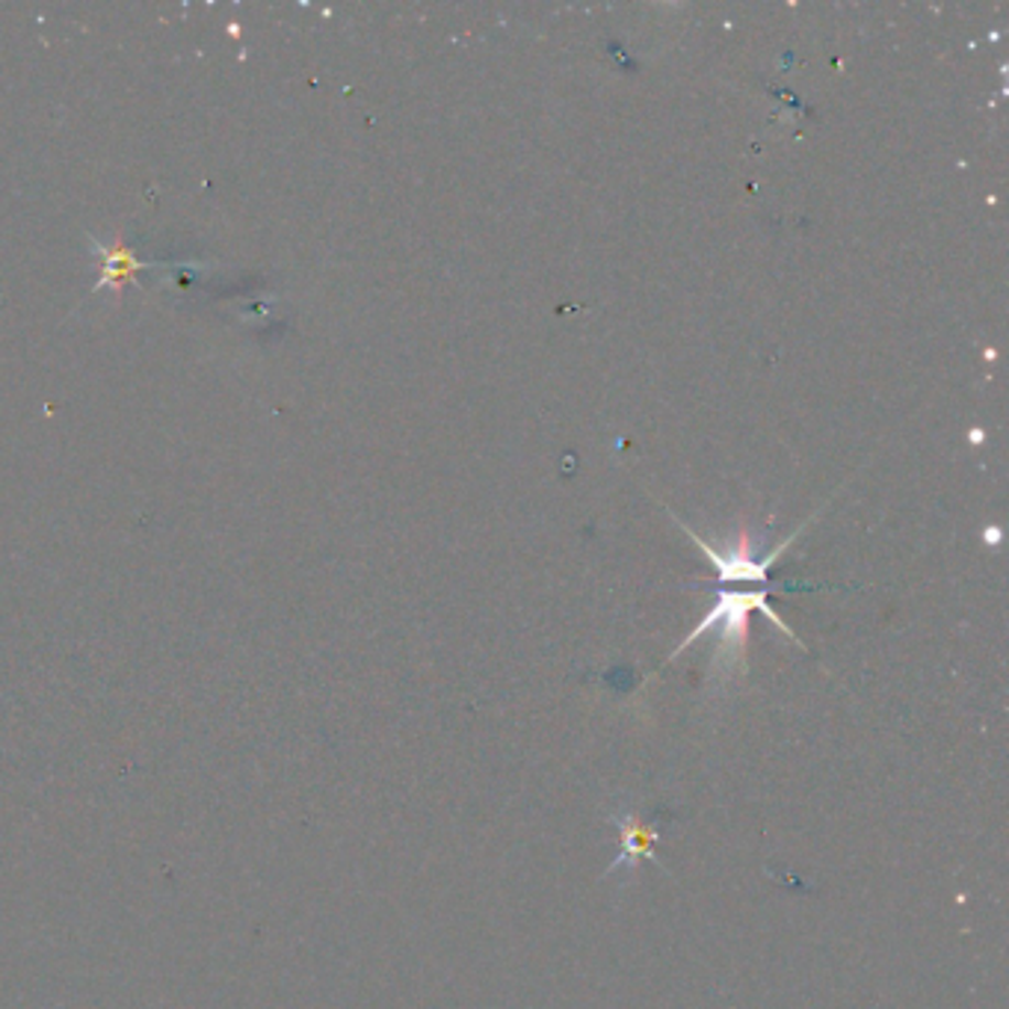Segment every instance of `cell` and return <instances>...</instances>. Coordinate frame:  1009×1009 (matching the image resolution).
Masks as SVG:
<instances>
[{
    "instance_id": "obj_1",
    "label": "cell",
    "mask_w": 1009,
    "mask_h": 1009,
    "mask_svg": "<svg viewBox=\"0 0 1009 1009\" xmlns=\"http://www.w3.org/2000/svg\"><path fill=\"white\" fill-rule=\"evenodd\" d=\"M749 610H761V614L770 619V622L784 633V637H791L796 640V633L782 622V616L775 614L773 607L767 604V593L764 589H758V593H719L717 607L710 610L702 622L696 625V631L690 633L687 640L681 642L679 649L672 651L670 661H675L681 651L690 649L693 642L702 637V633L714 631L719 628V642H717V654H714V663H717L719 672L731 670V663H744V649H746V616Z\"/></svg>"
},
{
    "instance_id": "obj_2",
    "label": "cell",
    "mask_w": 1009,
    "mask_h": 1009,
    "mask_svg": "<svg viewBox=\"0 0 1009 1009\" xmlns=\"http://www.w3.org/2000/svg\"><path fill=\"white\" fill-rule=\"evenodd\" d=\"M619 823V829H622V856L607 868V874H614V870L625 868V861H637L640 856L651 859L654 865H661V859L654 856V840H658V832L649 829V826H640L637 817H616Z\"/></svg>"
}]
</instances>
